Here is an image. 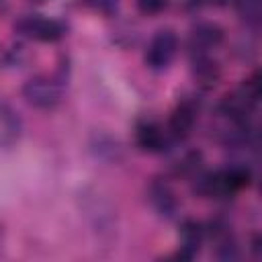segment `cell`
<instances>
[{
  "mask_svg": "<svg viewBox=\"0 0 262 262\" xmlns=\"http://www.w3.org/2000/svg\"><path fill=\"white\" fill-rule=\"evenodd\" d=\"M252 180V172L244 164H233L215 172H205L196 174L194 180V192L205 196V199H217L225 201L231 199L235 192L246 188Z\"/></svg>",
  "mask_w": 262,
  "mask_h": 262,
  "instance_id": "1",
  "label": "cell"
},
{
  "mask_svg": "<svg viewBox=\"0 0 262 262\" xmlns=\"http://www.w3.org/2000/svg\"><path fill=\"white\" fill-rule=\"evenodd\" d=\"M14 31L27 39L53 43L66 35V25L59 18H51L45 14H23L16 18Z\"/></svg>",
  "mask_w": 262,
  "mask_h": 262,
  "instance_id": "2",
  "label": "cell"
},
{
  "mask_svg": "<svg viewBox=\"0 0 262 262\" xmlns=\"http://www.w3.org/2000/svg\"><path fill=\"white\" fill-rule=\"evenodd\" d=\"M23 96L31 106L55 108L63 98V84L51 76H33L23 84Z\"/></svg>",
  "mask_w": 262,
  "mask_h": 262,
  "instance_id": "3",
  "label": "cell"
},
{
  "mask_svg": "<svg viewBox=\"0 0 262 262\" xmlns=\"http://www.w3.org/2000/svg\"><path fill=\"white\" fill-rule=\"evenodd\" d=\"M176 51H178L176 33L172 29H160L151 37V41L145 49V63L151 70H166L172 63Z\"/></svg>",
  "mask_w": 262,
  "mask_h": 262,
  "instance_id": "4",
  "label": "cell"
},
{
  "mask_svg": "<svg viewBox=\"0 0 262 262\" xmlns=\"http://www.w3.org/2000/svg\"><path fill=\"white\" fill-rule=\"evenodd\" d=\"M170 133L154 119H139L135 123V143L147 154H162L170 145Z\"/></svg>",
  "mask_w": 262,
  "mask_h": 262,
  "instance_id": "5",
  "label": "cell"
},
{
  "mask_svg": "<svg viewBox=\"0 0 262 262\" xmlns=\"http://www.w3.org/2000/svg\"><path fill=\"white\" fill-rule=\"evenodd\" d=\"M196 115H199V104L190 98H184L180 100L174 111L170 113V119H168V133L172 139H186L192 129H194V123H196Z\"/></svg>",
  "mask_w": 262,
  "mask_h": 262,
  "instance_id": "6",
  "label": "cell"
},
{
  "mask_svg": "<svg viewBox=\"0 0 262 262\" xmlns=\"http://www.w3.org/2000/svg\"><path fill=\"white\" fill-rule=\"evenodd\" d=\"M223 41V29L217 23L205 20L192 27L190 35H188V49L190 55L196 53H209L211 49H215L219 43Z\"/></svg>",
  "mask_w": 262,
  "mask_h": 262,
  "instance_id": "7",
  "label": "cell"
},
{
  "mask_svg": "<svg viewBox=\"0 0 262 262\" xmlns=\"http://www.w3.org/2000/svg\"><path fill=\"white\" fill-rule=\"evenodd\" d=\"M190 72H192V78H194L196 86L203 88V90L215 88L217 82H219V78H221V68H219V63L209 53H196V55H192Z\"/></svg>",
  "mask_w": 262,
  "mask_h": 262,
  "instance_id": "8",
  "label": "cell"
},
{
  "mask_svg": "<svg viewBox=\"0 0 262 262\" xmlns=\"http://www.w3.org/2000/svg\"><path fill=\"white\" fill-rule=\"evenodd\" d=\"M178 237H180V250H178L176 256L184 258V260H190L201 250V244L205 239V227L194 219H184L180 223Z\"/></svg>",
  "mask_w": 262,
  "mask_h": 262,
  "instance_id": "9",
  "label": "cell"
},
{
  "mask_svg": "<svg viewBox=\"0 0 262 262\" xmlns=\"http://www.w3.org/2000/svg\"><path fill=\"white\" fill-rule=\"evenodd\" d=\"M23 131V121L18 113L4 100H0V147H8L18 141Z\"/></svg>",
  "mask_w": 262,
  "mask_h": 262,
  "instance_id": "10",
  "label": "cell"
},
{
  "mask_svg": "<svg viewBox=\"0 0 262 262\" xmlns=\"http://www.w3.org/2000/svg\"><path fill=\"white\" fill-rule=\"evenodd\" d=\"M149 201L156 207V211L160 215H166V217H172L176 213V209H178V203H176V196H174L172 188L166 182H162V180L151 182V186H149Z\"/></svg>",
  "mask_w": 262,
  "mask_h": 262,
  "instance_id": "11",
  "label": "cell"
},
{
  "mask_svg": "<svg viewBox=\"0 0 262 262\" xmlns=\"http://www.w3.org/2000/svg\"><path fill=\"white\" fill-rule=\"evenodd\" d=\"M233 6L237 10V14L250 23V25H258L260 14H262V2L260 0H233Z\"/></svg>",
  "mask_w": 262,
  "mask_h": 262,
  "instance_id": "12",
  "label": "cell"
},
{
  "mask_svg": "<svg viewBox=\"0 0 262 262\" xmlns=\"http://www.w3.org/2000/svg\"><path fill=\"white\" fill-rule=\"evenodd\" d=\"M135 6L141 14H147V16H156L160 14L162 10H166L168 6V0H135Z\"/></svg>",
  "mask_w": 262,
  "mask_h": 262,
  "instance_id": "13",
  "label": "cell"
},
{
  "mask_svg": "<svg viewBox=\"0 0 262 262\" xmlns=\"http://www.w3.org/2000/svg\"><path fill=\"white\" fill-rule=\"evenodd\" d=\"M86 4H90L94 10H100L104 14H108L117 8V0H86Z\"/></svg>",
  "mask_w": 262,
  "mask_h": 262,
  "instance_id": "14",
  "label": "cell"
},
{
  "mask_svg": "<svg viewBox=\"0 0 262 262\" xmlns=\"http://www.w3.org/2000/svg\"><path fill=\"white\" fill-rule=\"evenodd\" d=\"M227 0H188V6L192 8H205V6H223Z\"/></svg>",
  "mask_w": 262,
  "mask_h": 262,
  "instance_id": "15",
  "label": "cell"
},
{
  "mask_svg": "<svg viewBox=\"0 0 262 262\" xmlns=\"http://www.w3.org/2000/svg\"><path fill=\"white\" fill-rule=\"evenodd\" d=\"M29 2H35V4H41V2H45V0H29Z\"/></svg>",
  "mask_w": 262,
  "mask_h": 262,
  "instance_id": "16",
  "label": "cell"
}]
</instances>
